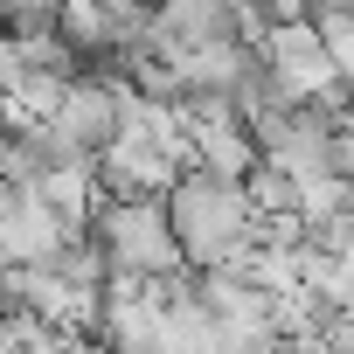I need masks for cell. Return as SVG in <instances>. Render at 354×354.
I'll return each mask as SVG.
<instances>
[{"label": "cell", "mask_w": 354, "mask_h": 354, "mask_svg": "<svg viewBox=\"0 0 354 354\" xmlns=\"http://www.w3.org/2000/svg\"><path fill=\"white\" fill-rule=\"evenodd\" d=\"M174 236L188 250V271H243L257 264V209L243 181H223V174H181V188L167 195Z\"/></svg>", "instance_id": "cell-1"}, {"label": "cell", "mask_w": 354, "mask_h": 354, "mask_svg": "<svg viewBox=\"0 0 354 354\" xmlns=\"http://www.w3.org/2000/svg\"><path fill=\"white\" fill-rule=\"evenodd\" d=\"M91 236L104 243L111 271H125V278L160 285V278H181L188 271V250H181V236H174L167 202H104L97 223H91Z\"/></svg>", "instance_id": "cell-2"}, {"label": "cell", "mask_w": 354, "mask_h": 354, "mask_svg": "<svg viewBox=\"0 0 354 354\" xmlns=\"http://www.w3.org/2000/svg\"><path fill=\"white\" fill-rule=\"evenodd\" d=\"M70 223L42 202V188H8L0 195V257L8 271H35V264H56L70 250Z\"/></svg>", "instance_id": "cell-3"}, {"label": "cell", "mask_w": 354, "mask_h": 354, "mask_svg": "<svg viewBox=\"0 0 354 354\" xmlns=\"http://www.w3.org/2000/svg\"><path fill=\"white\" fill-rule=\"evenodd\" d=\"M153 35L174 42V49L243 42V8L236 0H167V8H153Z\"/></svg>", "instance_id": "cell-4"}, {"label": "cell", "mask_w": 354, "mask_h": 354, "mask_svg": "<svg viewBox=\"0 0 354 354\" xmlns=\"http://www.w3.org/2000/svg\"><path fill=\"white\" fill-rule=\"evenodd\" d=\"M243 188H250V209H257V216H299V181H292V174H278L271 160L250 174Z\"/></svg>", "instance_id": "cell-5"}]
</instances>
